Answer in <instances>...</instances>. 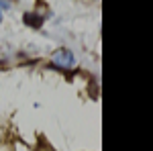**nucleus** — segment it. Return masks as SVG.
Returning a JSON list of instances; mask_svg holds the SVG:
<instances>
[{"instance_id":"1","label":"nucleus","mask_w":153,"mask_h":151,"mask_svg":"<svg viewBox=\"0 0 153 151\" xmlns=\"http://www.w3.org/2000/svg\"><path fill=\"white\" fill-rule=\"evenodd\" d=\"M53 63L59 68H71L74 65V55L70 49H59L57 53H53Z\"/></svg>"}]
</instances>
